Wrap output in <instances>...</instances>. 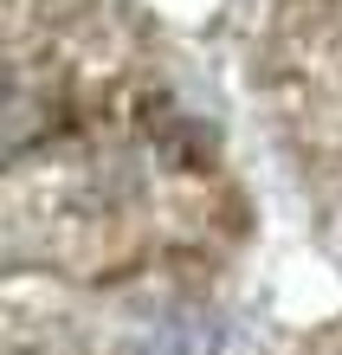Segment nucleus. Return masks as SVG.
<instances>
[]
</instances>
